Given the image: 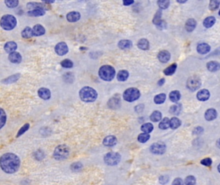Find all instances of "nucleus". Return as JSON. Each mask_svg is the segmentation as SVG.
Wrapping results in <instances>:
<instances>
[{"label": "nucleus", "instance_id": "f257e3e1", "mask_svg": "<svg viewBox=\"0 0 220 185\" xmlns=\"http://www.w3.org/2000/svg\"><path fill=\"white\" fill-rule=\"evenodd\" d=\"M21 165V160L17 155L8 153L0 157V170L6 174H13L17 172Z\"/></svg>", "mask_w": 220, "mask_h": 185}, {"label": "nucleus", "instance_id": "f03ea898", "mask_svg": "<svg viewBox=\"0 0 220 185\" xmlns=\"http://www.w3.org/2000/svg\"><path fill=\"white\" fill-rule=\"evenodd\" d=\"M80 97L81 100L85 102H94L97 98V93L96 90L89 86L83 87L80 91Z\"/></svg>", "mask_w": 220, "mask_h": 185}, {"label": "nucleus", "instance_id": "7ed1b4c3", "mask_svg": "<svg viewBox=\"0 0 220 185\" xmlns=\"http://www.w3.org/2000/svg\"><path fill=\"white\" fill-rule=\"evenodd\" d=\"M17 24V19L14 15L10 14L4 15L0 20V26L5 30L14 29Z\"/></svg>", "mask_w": 220, "mask_h": 185}, {"label": "nucleus", "instance_id": "20e7f679", "mask_svg": "<svg viewBox=\"0 0 220 185\" xmlns=\"http://www.w3.org/2000/svg\"><path fill=\"white\" fill-rule=\"evenodd\" d=\"M115 75V69L110 65L102 66L99 69V75L105 81H111Z\"/></svg>", "mask_w": 220, "mask_h": 185}, {"label": "nucleus", "instance_id": "39448f33", "mask_svg": "<svg viewBox=\"0 0 220 185\" xmlns=\"http://www.w3.org/2000/svg\"><path fill=\"white\" fill-rule=\"evenodd\" d=\"M140 95L141 94L139 89L135 88H130L124 91L123 98L125 101L132 102L139 99Z\"/></svg>", "mask_w": 220, "mask_h": 185}, {"label": "nucleus", "instance_id": "423d86ee", "mask_svg": "<svg viewBox=\"0 0 220 185\" xmlns=\"http://www.w3.org/2000/svg\"><path fill=\"white\" fill-rule=\"evenodd\" d=\"M121 156L119 153L111 152L105 156L104 161L105 163L110 166H114L119 163L120 161Z\"/></svg>", "mask_w": 220, "mask_h": 185}, {"label": "nucleus", "instance_id": "0eeeda50", "mask_svg": "<svg viewBox=\"0 0 220 185\" xmlns=\"http://www.w3.org/2000/svg\"><path fill=\"white\" fill-rule=\"evenodd\" d=\"M201 85V79L196 76L190 77L187 82V88L192 91H196L197 89L200 88Z\"/></svg>", "mask_w": 220, "mask_h": 185}, {"label": "nucleus", "instance_id": "6e6552de", "mask_svg": "<svg viewBox=\"0 0 220 185\" xmlns=\"http://www.w3.org/2000/svg\"><path fill=\"white\" fill-rule=\"evenodd\" d=\"M151 153L155 154H163L166 150V146L165 143L161 142L154 143L150 148Z\"/></svg>", "mask_w": 220, "mask_h": 185}, {"label": "nucleus", "instance_id": "1a4fd4ad", "mask_svg": "<svg viewBox=\"0 0 220 185\" xmlns=\"http://www.w3.org/2000/svg\"><path fill=\"white\" fill-rule=\"evenodd\" d=\"M54 50L58 55L63 56L68 52V47L65 42H60L56 45Z\"/></svg>", "mask_w": 220, "mask_h": 185}, {"label": "nucleus", "instance_id": "9d476101", "mask_svg": "<svg viewBox=\"0 0 220 185\" xmlns=\"http://www.w3.org/2000/svg\"><path fill=\"white\" fill-rule=\"evenodd\" d=\"M38 96L43 100H47L50 99L51 97V92L48 89L46 88H41L38 91Z\"/></svg>", "mask_w": 220, "mask_h": 185}, {"label": "nucleus", "instance_id": "9b49d317", "mask_svg": "<svg viewBox=\"0 0 220 185\" xmlns=\"http://www.w3.org/2000/svg\"><path fill=\"white\" fill-rule=\"evenodd\" d=\"M210 96V94L209 90L203 89L198 91L196 97L198 100H199V101H207L209 99Z\"/></svg>", "mask_w": 220, "mask_h": 185}, {"label": "nucleus", "instance_id": "f8f14e48", "mask_svg": "<svg viewBox=\"0 0 220 185\" xmlns=\"http://www.w3.org/2000/svg\"><path fill=\"white\" fill-rule=\"evenodd\" d=\"M9 60L12 63L19 64L22 62V57L19 52H14L10 53L9 55Z\"/></svg>", "mask_w": 220, "mask_h": 185}, {"label": "nucleus", "instance_id": "ddd939ff", "mask_svg": "<svg viewBox=\"0 0 220 185\" xmlns=\"http://www.w3.org/2000/svg\"><path fill=\"white\" fill-rule=\"evenodd\" d=\"M158 59L162 63H167L170 59V53L166 50H162L158 53Z\"/></svg>", "mask_w": 220, "mask_h": 185}, {"label": "nucleus", "instance_id": "4468645a", "mask_svg": "<svg viewBox=\"0 0 220 185\" xmlns=\"http://www.w3.org/2000/svg\"><path fill=\"white\" fill-rule=\"evenodd\" d=\"M81 18V14L80 12L76 11H72L69 12L67 15V19L68 21L71 23H74L78 21Z\"/></svg>", "mask_w": 220, "mask_h": 185}, {"label": "nucleus", "instance_id": "2eb2a0df", "mask_svg": "<svg viewBox=\"0 0 220 185\" xmlns=\"http://www.w3.org/2000/svg\"><path fill=\"white\" fill-rule=\"evenodd\" d=\"M32 33H33L34 36H41L45 34V29L42 24H37L32 28Z\"/></svg>", "mask_w": 220, "mask_h": 185}, {"label": "nucleus", "instance_id": "dca6fc26", "mask_svg": "<svg viewBox=\"0 0 220 185\" xmlns=\"http://www.w3.org/2000/svg\"><path fill=\"white\" fill-rule=\"evenodd\" d=\"M18 48V45L16 43L14 42V41H9L7 42L5 46H4V50L6 51L7 53H11L13 52H14L16 49Z\"/></svg>", "mask_w": 220, "mask_h": 185}, {"label": "nucleus", "instance_id": "f3484780", "mask_svg": "<svg viewBox=\"0 0 220 185\" xmlns=\"http://www.w3.org/2000/svg\"><path fill=\"white\" fill-rule=\"evenodd\" d=\"M103 143L104 145L107 147L114 146L117 143V138L114 136H108L104 138Z\"/></svg>", "mask_w": 220, "mask_h": 185}, {"label": "nucleus", "instance_id": "a211bd4d", "mask_svg": "<svg viewBox=\"0 0 220 185\" xmlns=\"http://www.w3.org/2000/svg\"><path fill=\"white\" fill-rule=\"evenodd\" d=\"M217 117V111L214 109H209L205 113V118L207 121L214 120Z\"/></svg>", "mask_w": 220, "mask_h": 185}, {"label": "nucleus", "instance_id": "6ab92c4d", "mask_svg": "<svg viewBox=\"0 0 220 185\" xmlns=\"http://www.w3.org/2000/svg\"><path fill=\"white\" fill-rule=\"evenodd\" d=\"M196 25L197 23L195 21V20L194 19L190 18L187 21V22L185 23V29L187 30V32H191L195 29V27H196Z\"/></svg>", "mask_w": 220, "mask_h": 185}, {"label": "nucleus", "instance_id": "aec40b11", "mask_svg": "<svg viewBox=\"0 0 220 185\" xmlns=\"http://www.w3.org/2000/svg\"><path fill=\"white\" fill-rule=\"evenodd\" d=\"M210 50V46L207 43H201L198 45L197 51L200 54H206Z\"/></svg>", "mask_w": 220, "mask_h": 185}, {"label": "nucleus", "instance_id": "412c9836", "mask_svg": "<svg viewBox=\"0 0 220 185\" xmlns=\"http://www.w3.org/2000/svg\"><path fill=\"white\" fill-rule=\"evenodd\" d=\"M161 15H162V10L160 9L157 11L152 20V22L155 25L158 27H161L163 25V23L164 22H163V21L161 20Z\"/></svg>", "mask_w": 220, "mask_h": 185}, {"label": "nucleus", "instance_id": "4be33fe9", "mask_svg": "<svg viewBox=\"0 0 220 185\" xmlns=\"http://www.w3.org/2000/svg\"><path fill=\"white\" fill-rule=\"evenodd\" d=\"M118 47H119L121 50H127L129 49L132 46V43L131 41L127 39H123L120 41L117 44Z\"/></svg>", "mask_w": 220, "mask_h": 185}, {"label": "nucleus", "instance_id": "5701e85b", "mask_svg": "<svg viewBox=\"0 0 220 185\" xmlns=\"http://www.w3.org/2000/svg\"><path fill=\"white\" fill-rule=\"evenodd\" d=\"M207 68L209 71L211 72H216L219 70L220 66L219 63L216 61H210L207 64Z\"/></svg>", "mask_w": 220, "mask_h": 185}, {"label": "nucleus", "instance_id": "b1692460", "mask_svg": "<svg viewBox=\"0 0 220 185\" xmlns=\"http://www.w3.org/2000/svg\"><path fill=\"white\" fill-rule=\"evenodd\" d=\"M137 46L138 48L141 49V50H147L149 49L150 44H149V41L147 39H141L138 42Z\"/></svg>", "mask_w": 220, "mask_h": 185}, {"label": "nucleus", "instance_id": "393cba45", "mask_svg": "<svg viewBox=\"0 0 220 185\" xmlns=\"http://www.w3.org/2000/svg\"><path fill=\"white\" fill-rule=\"evenodd\" d=\"M27 8L28 9H42L45 10L46 5H43L42 3H36V2H30L27 4Z\"/></svg>", "mask_w": 220, "mask_h": 185}, {"label": "nucleus", "instance_id": "a878e982", "mask_svg": "<svg viewBox=\"0 0 220 185\" xmlns=\"http://www.w3.org/2000/svg\"><path fill=\"white\" fill-rule=\"evenodd\" d=\"M45 14V10L42 9H33L27 12V15L32 17H39Z\"/></svg>", "mask_w": 220, "mask_h": 185}, {"label": "nucleus", "instance_id": "bb28decb", "mask_svg": "<svg viewBox=\"0 0 220 185\" xmlns=\"http://www.w3.org/2000/svg\"><path fill=\"white\" fill-rule=\"evenodd\" d=\"M181 98L180 92L177 90H174V91H171L169 94V98L170 100L174 103H176L180 100Z\"/></svg>", "mask_w": 220, "mask_h": 185}, {"label": "nucleus", "instance_id": "cd10ccee", "mask_svg": "<svg viewBox=\"0 0 220 185\" xmlns=\"http://www.w3.org/2000/svg\"><path fill=\"white\" fill-rule=\"evenodd\" d=\"M129 73L127 70H120L117 74V79L120 82H124L127 80L129 78Z\"/></svg>", "mask_w": 220, "mask_h": 185}, {"label": "nucleus", "instance_id": "c85d7f7f", "mask_svg": "<svg viewBox=\"0 0 220 185\" xmlns=\"http://www.w3.org/2000/svg\"><path fill=\"white\" fill-rule=\"evenodd\" d=\"M215 23L216 18L213 16H209V17H207L203 21V26L205 28H209L213 27Z\"/></svg>", "mask_w": 220, "mask_h": 185}, {"label": "nucleus", "instance_id": "c756f323", "mask_svg": "<svg viewBox=\"0 0 220 185\" xmlns=\"http://www.w3.org/2000/svg\"><path fill=\"white\" fill-rule=\"evenodd\" d=\"M176 69H177V64L176 63H174L170 65L168 68L165 69L164 73L165 75L167 76L172 75L175 73V71H176Z\"/></svg>", "mask_w": 220, "mask_h": 185}, {"label": "nucleus", "instance_id": "7c9ffc66", "mask_svg": "<svg viewBox=\"0 0 220 185\" xmlns=\"http://www.w3.org/2000/svg\"><path fill=\"white\" fill-rule=\"evenodd\" d=\"M22 38L25 39H29L31 38L32 37H33V33H32V29L29 27H27L23 30L22 32Z\"/></svg>", "mask_w": 220, "mask_h": 185}, {"label": "nucleus", "instance_id": "2f4dec72", "mask_svg": "<svg viewBox=\"0 0 220 185\" xmlns=\"http://www.w3.org/2000/svg\"><path fill=\"white\" fill-rule=\"evenodd\" d=\"M181 124V122L176 117H173L170 120V127L172 129H176L178 128Z\"/></svg>", "mask_w": 220, "mask_h": 185}, {"label": "nucleus", "instance_id": "473e14b6", "mask_svg": "<svg viewBox=\"0 0 220 185\" xmlns=\"http://www.w3.org/2000/svg\"><path fill=\"white\" fill-rule=\"evenodd\" d=\"M7 122V114L2 108H0V129L5 125Z\"/></svg>", "mask_w": 220, "mask_h": 185}, {"label": "nucleus", "instance_id": "72a5a7b5", "mask_svg": "<svg viewBox=\"0 0 220 185\" xmlns=\"http://www.w3.org/2000/svg\"><path fill=\"white\" fill-rule=\"evenodd\" d=\"M161 118H162L161 113L160 111H154L150 116V120L154 122H158L159 121H160L161 120Z\"/></svg>", "mask_w": 220, "mask_h": 185}, {"label": "nucleus", "instance_id": "f704fd0d", "mask_svg": "<svg viewBox=\"0 0 220 185\" xmlns=\"http://www.w3.org/2000/svg\"><path fill=\"white\" fill-rule=\"evenodd\" d=\"M20 77V74H15V75H12L10 77H9L7 79H4L3 80V82L5 84H11V83H14L15 82L17 81Z\"/></svg>", "mask_w": 220, "mask_h": 185}, {"label": "nucleus", "instance_id": "c9c22d12", "mask_svg": "<svg viewBox=\"0 0 220 185\" xmlns=\"http://www.w3.org/2000/svg\"><path fill=\"white\" fill-rule=\"evenodd\" d=\"M141 130L144 133H147L149 134L150 133H151L152 131L154 129V126L150 123H144L143 125H142L141 127Z\"/></svg>", "mask_w": 220, "mask_h": 185}, {"label": "nucleus", "instance_id": "e433bc0d", "mask_svg": "<svg viewBox=\"0 0 220 185\" xmlns=\"http://www.w3.org/2000/svg\"><path fill=\"white\" fill-rule=\"evenodd\" d=\"M166 97L165 94L161 93V94H157L156 96H155V97H154V102L156 103V104H162L165 102V101L166 100Z\"/></svg>", "mask_w": 220, "mask_h": 185}, {"label": "nucleus", "instance_id": "4c0bfd02", "mask_svg": "<svg viewBox=\"0 0 220 185\" xmlns=\"http://www.w3.org/2000/svg\"><path fill=\"white\" fill-rule=\"evenodd\" d=\"M159 127L161 129L165 130L167 129L169 127H170V120L168 118H164L163 120L161 121V122L159 124Z\"/></svg>", "mask_w": 220, "mask_h": 185}, {"label": "nucleus", "instance_id": "58836bf2", "mask_svg": "<svg viewBox=\"0 0 220 185\" xmlns=\"http://www.w3.org/2000/svg\"><path fill=\"white\" fill-rule=\"evenodd\" d=\"M150 138V135L147 133H141L138 137V140L140 143H145L147 142Z\"/></svg>", "mask_w": 220, "mask_h": 185}, {"label": "nucleus", "instance_id": "ea45409f", "mask_svg": "<svg viewBox=\"0 0 220 185\" xmlns=\"http://www.w3.org/2000/svg\"><path fill=\"white\" fill-rule=\"evenodd\" d=\"M158 6L160 7V9H166L169 7L170 1L168 0H160L157 2Z\"/></svg>", "mask_w": 220, "mask_h": 185}, {"label": "nucleus", "instance_id": "a19ab883", "mask_svg": "<svg viewBox=\"0 0 220 185\" xmlns=\"http://www.w3.org/2000/svg\"><path fill=\"white\" fill-rule=\"evenodd\" d=\"M219 6V1L218 0H212L209 3V9L211 10H217Z\"/></svg>", "mask_w": 220, "mask_h": 185}, {"label": "nucleus", "instance_id": "79ce46f5", "mask_svg": "<svg viewBox=\"0 0 220 185\" xmlns=\"http://www.w3.org/2000/svg\"><path fill=\"white\" fill-rule=\"evenodd\" d=\"M61 65L62 66L65 68H71L73 67V63L72 61L70 59H64L62 61L61 63Z\"/></svg>", "mask_w": 220, "mask_h": 185}, {"label": "nucleus", "instance_id": "37998d69", "mask_svg": "<svg viewBox=\"0 0 220 185\" xmlns=\"http://www.w3.org/2000/svg\"><path fill=\"white\" fill-rule=\"evenodd\" d=\"M5 3L9 8H15L18 5L19 1L18 0H6Z\"/></svg>", "mask_w": 220, "mask_h": 185}, {"label": "nucleus", "instance_id": "c03bdc74", "mask_svg": "<svg viewBox=\"0 0 220 185\" xmlns=\"http://www.w3.org/2000/svg\"><path fill=\"white\" fill-rule=\"evenodd\" d=\"M185 185H195V178L192 175H189L185 179Z\"/></svg>", "mask_w": 220, "mask_h": 185}, {"label": "nucleus", "instance_id": "a18cd8bd", "mask_svg": "<svg viewBox=\"0 0 220 185\" xmlns=\"http://www.w3.org/2000/svg\"><path fill=\"white\" fill-rule=\"evenodd\" d=\"M180 109H181V108L180 107V105H179L178 104H176L171 107L170 109V112L171 113V114H178L180 112Z\"/></svg>", "mask_w": 220, "mask_h": 185}, {"label": "nucleus", "instance_id": "49530a36", "mask_svg": "<svg viewBox=\"0 0 220 185\" xmlns=\"http://www.w3.org/2000/svg\"><path fill=\"white\" fill-rule=\"evenodd\" d=\"M212 159L210 158H205L202 159L201 161V163L204 166H207V167H210L212 164Z\"/></svg>", "mask_w": 220, "mask_h": 185}, {"label": "nucleus", "instance_id": "de8ad7c7", "mask_svg": "<svg viewBox=\"0 0 220 185\" xmlns=\"http://www.w3.org/2000/svg\"><path fill=\"white\" fill-rule=\"evenodd\" d=\"M172 185H184V182L181 178H176L172 182Z\"/></svg>", "mask_w": 220, "mask_h": 185}, {"label": "nucleus", "instance_id": "09e8293b", "mask_svg": "<svg viewBox=\"0 0 220 185\" xmlns=\"http://www.w3.org/2000/svg\"><path fill=\"white\" fill-rule=\"evenodd\" d=\"M203 131V129L202 127H195V128L194 130V134H199L202 133Z\"/></svg>", "mask_w": 220, "mask_h": 185}, {"label": "nucleus", "instance_id": "8fccbe9b", "mask_svg": "<svg viewBox=\"0 0 220 185\" xmlns=\"http://www.w3.org/2000/svg\"><path fill=\"white\" fill-rule=\"evenodd\" d=\"M168 180H169L168 177H166V176H161V178H160V181L162 184H165L166 183H167Z\"/></svg>", "mask_w": 220, "mask_h": 185}, {"label": "nucleus", "instance_id": "3c124183", "mask_svg": "<svg viewBox=\"0 0 220 185\" xmlns=\"http://www.w3.org/2000/svg\"><path fill=\"white\" fill-rule=\"evenodd\" d=\"M133 3L134 1H132V0H125V1H123V5L125 6H129Z\"/></svg>", "mask_w": 220, "mask_h": 185}, {"label": "nucleus", "instance_id": "603ef678", "mask_svg": "<svg viewBox=\"0 0 220 185\" xmlns=\"http://www.w3.org/2000/svg\"><path fill=\"white\" fill-rule=\"evenodd\" d=\"M165 79H164V78H163V79H161L158 82V85H160V86H161V85H163L165 84Z\"/></svg>", "mask_w": 220, "mask_h": 185}, {"label": "nucleus", "instance_id": "864d4df0", "mask_svg": "<svg viewBox=\"0 0 220 185\" xmlns=\"http://www.w3.org/2000/svg\"><path fill=\"white\" fill-rule=\"evenodd\" d=\"M43 2L45 3H52L54 2V1H43Z\"/></svg>", "mask_w": 220, "mask_h": 185}, {"label": "nucleus", "instance_id": "5fc2aeb1", "mask_svg": "<svg viewBox=\"0 0 220 185\" xmlns=\"http://www.w3.org/2000/svg\"><path fill=\"white\" fill-rule=\"evenodd\" d=\"M177 2L179 3H185L187 2V1H180V0H179V1H177Z\"/></svg>", "mask_w": 220, "mask_h": 185}]
</instances>
